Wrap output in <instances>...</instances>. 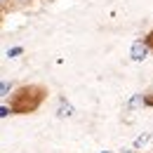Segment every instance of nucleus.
<instances>
[{
  "label": "nucleus",
  "mask_w": 153,
  "mask_h": 153,
  "mask_svg": "<svg viewBox=\"0 0 153 153\" xmlns=\"http://www.w3.org/2000/svg\"><path fill=\"white\" fill-rule=\"evenodd\" d=\"M19 2H24V0H19Z\"/></svg>",
  "instance_id": "nucleus-3"
},
{
  "label": "nucleus",
  "mask_w": 153,
  "mask_h": 153,
  "mask_svg": "<svg viewBox=\"0 0 153 153\" xmlns=\"http://www.w3.org/2000/svg\"><path fill=\"white\" fill-rule=\"evenodd\" d=\"M0 2H2V5H7V2H10V0H0Z\"/></svg>",
  "instance_id": "nucleus-2"
},
{
  "label": "nucleus",
  "mask_w": 153,
  "mask_h": 153,
  "mask_svg": "<svg viewBox=\"0 0 153 153\" xmlns=\"http://www.w3.org/2000/svg\"><path fill=\"white\" fill-rule=\"evenodd\" d=\"M146 54H149V45L144 40H137L132 45V59L134 61H141V59H146Z\"/></svg>",
  "instance_id": "nucleus-1"
}]
</instances>
